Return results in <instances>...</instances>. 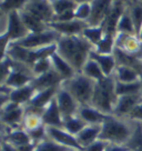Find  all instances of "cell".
Masks as SVG:
<instances>
[{
    "mask_svg": "<svg viewBox=\"0 0 142 151\" xmlns=\"http://www.w3.org/2000/svg\"><path fill=\"white\" fill-rule=\"evenodd\" d=\"M57 52L73 67L77 73L82 72V68L88 61L90 52L95 49L82 35L61 36L57 42Z\"/></svg>",
    "mask_w": 142,
    "mask_h": 151,
    "instance_id": "obj_1",
    "label": "cell"
},
{
    "mask_svg": "<svg viewBox=\"0 0 142 151\" xmlns=\"http://www.w3.org/2000/svg\"><path fill=\"white\" fill-rule=\"evenodd\" d=\"M118 98L115 92V78L113 75L109 76L95 82L91 106L105 114H113Z\"/></svg>",
    "mask_w": 142,
    "mask_h": 151,
    "instance_id": "obj_2",
    "label": "cell"
},
{
    "mask_svg": "<svg viewBox=\"0 0 142 151\" xmlns=\"http://www.w3.org/2000/svg\"><path fill=\"white\" fill-rule=\"evenodd\" d=\"M61 87L70 92L80 107L91 106L95 87V80L88 78L83 73H77L73 78L63 81Z\"/></svg>",
    "mask_w": 142,
    "mask_h": 151,
    "instance_id": "obj_3",
    "label": "cell"
},
{
    "mask_svg": "<svg viewBox=\"0 0 142 151\" xmlns=\"http://www.w3.org/2000/svg\"><path fill=\"white\" fill-rule=\"evenodd\" d=\"M132 136V130L128 124L120 121L117 117L111 114L102 124L99 139L108 141L109 143L126 145Z\"/></svg>",
    "mask_w": 142,
    "mask_h": 151,
    "instance_id": "obj_4",
    "label": "cell"
},
{
    "mask_svg": "<svg viewBox=\"0 0 142 151\" xmlns=\"http://www.w3.org/2000/svg\"><path fill=\"white\" fill-rule=\"evenodd\" d=\"M4 16L6 17V27L0 36V41L2 45V55L7 51L10 43L21 40L30 33L22 22L19 11H11Z\"/></svg>",
    "mask_w": 142,
    "mask_h": 151,
    "instance_id": "obj_5",
    "label": "cell"
},
{
    "mask_svg": "<svg viewBox=\"0 0 142 151\" xmlns=\"http://www.w3.org/2000/svg\"><path fill=\"white\" fill-rule=\"evenodd\" d=\"M60 38H61L60 33L53 29L48 28L42 32L29 33L24 39L12 43L20 46V47L27 48V49H38V48L47 47V46H50L53 43H57Z\"/></svg>",
    "mask_w": 142,
    "mask_h": 151,
    "instance_id": "obj_6",
    "label": "cell"
},
{
    "mask_svg": "<svg viewBox=\"0 0 142 151\" xmlns=\"http://www.w3.org/2000/svg\"><path fill=\"white\" fill-rule=\"evenodd\" d=\"M33 79H34V75L30 67L14 60V69L11 71V73L8 76L5 82L1 85H6L9 88L17 89V88L31 83Z\"/></svg>",
    "mask_w": 142,
    "mask_h": 151,
    "instance_id": "obj_7",
    "label": "cell"
},
{
    "mask_svg": "<svg viewBox=\"0 0 142 151\" xmlns=\"http://www.w3.org/2000/svg\"><path fill=\"white\" fill-rule=\"evenodd\" d=\"M24 117V107L9 101L1 107V123L8 130L18 129L19 124H22Z\"/></svg>",
    "mask_w": 142,
    "mask_h": 151,
    "instance_id": "obj_8",
    "label": "cell"
},
{
    "mask_svg": "<svg viewBox=\"0 0 142 151\" xmlns=\"http://www.w3.org/2000/svg\"><path fill=\"white\" fill-rule=\"evenodd\" d=\"M56 99H57L60 112L62 114V119H67L69 117L78 114V111L80 109V104H78V101L71 96L70 92L65 88H62L61 86L58 90Z\"/></svg>",
    "mask_w": 142,
    "mask_h": 151,
    "instance_id": "obj_9",
    "label": "cell"
},
{
    "mask_svg": "<svg viewBox=\"0 0 142 151\" xmlns=\"http://www.w3.org/2000/svg\"><path fill=\"white\" fill-rule=\"evenodd\" d=\"M24 10L29 11L47 24L53 22L56 17L52 5L47 0H29Z\"/></svg>",
    "mask_w": 142,
    "mask_h": 151,
    "instance_id": "obj_10",
    "label": "cell"
},
{
    "mask_svg": "<svg viewBox=\"0 0 142 151\" xmlns=\"http://www.w3.org/2000/svg\"><path fill=\"white\" fill-rule=\"evenodd\" d=\"M128 6L123 4L120 0H114L113 5L110 9L108 16L105 17L104 21L102 22V27L104 29V33L107 35H112V36H117L118 31H117V27H118L119 20L124 14V11L127 10Z\"/></svg>",
    "mask_w": 142,
    "mask_h": 151,
    "instance_id": "obj_11",
    "label": "cell"
},
{
    "mask_svg": "<svg viewBox=\"0 0 142 151\" xmlns=\"http://www.w3.org/2000/svg\"><path fill=\"white\" fill-rule=\"evenodd\" d=\"M48 137L55 142H57L61 146H65L69 149L73 150L83 151V147H81L79 141L77 140V137L66 131L63 128H55V127H47Z\"/></svg>",
    "mask_w": 142,
    "mask_h": 151,
    "instance_id": "obj_12",
    "label": "cell"
},
{
    "mask_svg": "<svg viewBox=\"0 0 142 151\" xmlns=\"http://www.w3.org/2000/svg\"><path fill=\"white\" fill-rule=\"evenodd\" d=\"M115 48L127 53L142 58V41L136 35L118 33L115 36Z\"/></svg>",
    "mask_w": 142,
    "mask_h": 151,
    "instance_id": "obj_13",
    "label": "cell"
},
{
    "mask_svg": "<svg viewBox=\"0 0 142 151\" xmlns=\"http://www.w3.org/2000/svg\"><path fill=\"white\" fill-rule=\"evenodd\" d=\"M48 27L56 30L61 36H80L85 31V29L89 27V24L87 21L75 19V20L66 21V22L53 21L48 24Z\"/></svg>",
    "mask_w": 142,
    "mask_h": 151,
    "instance_id": "obj_14",
    "label": "cell"
},
{
    "mask_svg": "<svg viewBox=\"0 0 142 151\" xmlns=\"http://www.w3.org/2000/svg\"><path fill=\"white\" fill-rule=\"evenodd\" d=\"M114 0H92L91 1V16L88 21L89 26H101L105 17L109 14Z\"/></svg>",
    "mask_w": 142,
    "mask_h": 151,
    "instance_id": "obj_15",
    "label": "cell"
},
{
    "mask_svg": "<svg viewBox=\"0 0 142 151\" xmlns=\"http://www.w3.org/2000/svg\"><path fill=\"white\" fill-rule=\"evenodd\" d=\"M63 81H65L63 78L52 68L51 70L46 73L34 77L31 85L33 86L36 91H41V90H46L53 87H60Z\"/></svg>",
    "mask_w": 142,
    "mask_h": 151,
    "instance_id": "obj_16",
    "label": "cell"
},
{
    "mask_svg": "<svg viewBox=\"0 0 142 151\" xmlns=\"http://www.w3.org/2000/svg\"><path fill=\"white\" fill-rule=\"evenodd\" d=\"M140 102H142V93L121 96L118 98L117 104L114 107L113 116L114 117H129L133 108Z\"/></svg>",
    "mask_w": 142,
    "mask_h": 151,
    "instance_id": "obj_17",
    "label": "cell"
},
{
    "mask_svg": "<svg viewBox=\"0 0 142 151\" xmlns=\"http://www.w3.org/2000/svg\"><path fill=\"white\" fill-rule=\"evenodd\" d=\"M41 118H42V122L46 127L63 128V119H62V114L60 112V109H59L56 98L44 109V112Z\"/></svg>",
    "mask_w": 142,
    "mask_h": 151,
    "instance_id": "obj_18",
    "label": "cell"
},
{
    "mask_svg": "<svg viewBox=\"0 0 142 151\" xmlns=\"http://www.w3.org/2000/svg\"><path fill=\"white\" fill-rule=\"evenodd\" d=\"M78 116L88 124H102L111 114H105L92 106H82L78 111Z\"/></svg>",
    "mask_w": 142,
    "mask_h": 151,
    "instance_id": "obj_19",
    "label": "cell"
},
{
    "mask_svg": "<svg viewBox=\"0 0 142 151\" xmlns=\"http://www.w3.org/2000/svg\"><path fill=\"white\" fill-rule=\"evenodd\" d=\"M59 88L60 87H53V88H49L46 90L37 91L28 104L37 109H40V110H44L52 100L56 98Z\"/></svg>",
    "mask_w": 142,
    "mask_h": 151,
    "instance_id": "obj_20",
    "label": "cell"
},
{
    "mask_svg": "<svg viewBox=\"0 0 142 151\" xmlns=\"http://www.w3.org/2000/svg\"><path fill=\"white\" fill-rule=\"evenodd\" d=\"M89 58L93 59L99 65L105 77L113 75L114 71H115V68L118 66L113 55H101V53H98L95 49L90 52Z\"/></svg>",
    "mask_w": 142,
    "mask_h": 151,
    "instance_id": "obj_21",
    "label": "cell"
},
{
    "mask_svg": "<svg viewBox=\"0 0 142 151\" xmlns=\"http://www.w3.org/2000/svg\"><path fill=\"white\" fill-rule=\"evenodd\" d=\"M50 58L52 60L53 69L61 76L63 80H69L77 75V71L73 69V67L71 66L67 60H65L58 52H55Z\"/></svg>",
    "mask_w": 142,
    "mask_h": 151,
    "instance_id": "obj_22",
    "label": "cell"
},
{
    "mask_svg": "<svg viewBox=\"0 0 142 151\" xmlns=\"http://www.w3.org/2000/svg\"><path fill=\"white\" fill-rule=\"evenodd\" d=\"M36 92L37 91L33 88V86L29 83L27 86L12 90L10 93V101L20 104V106H26L30 102V100L33 98Z\"/></svg>",
    "mask_w": 142,
    "mask_h": 151,
    "instance_id": "obj_23",
    "label": "cell"
},
{
    "mask_svg": "<svg viewBox=\"0 0 142 151\" xmlns=\"http://www.w3.org/2000/svg\"><path fill=\"white\" fill-rule=\"evenodd\" d=\"M100 132H101V124H88L76 137L81 147H83L85 149V147L90 146L91 143H93L99 139Z\"/></svg>",
    "mask_w": 142,
    "mask_h": 151,
    "instance_id": "obj_24",
    "label": "cell"
},
{
    "mask_svg": "<svg viewBox=\"0 0 142 151\" xmlns=\"http://www.w3.org/2000/svg\"><path fill=\"white\" fill-rule=\"evenodd\" d=\"M19 14L21 19H22V22H24L26 28L28 29V31L30 33L42 32V31L49 28L47 24H44L42 20L37 18L36 16H33L32 14H30L27 10H21V11H19Z\"/></svg>",
    "mask_w": 142,
    "mask_h": 151,
    "instance_id": "obj_25",
    "label": "cell"
},
{
    "mask_svg": "<svg viewBox=\"0 0 142 151\" xmlns=\"http://www.w3.org/2000/svg\"><path fill=\"white\" fill-rule=\"evenodd\" d=\"M2 141H6L12 145L14 147H19L22 145H27L31 142V139L29 137L28 132L24 130V128H18V129H12L4 133L2 136Z\"/></svg>",
    "mask_w": 142,
    "mask_h": 151,
    "instance_id": "obj_26",
    "label": "cell"
},
{
    "mask_svg": "<svg viewBox=\"0 0 142 151\" xmlns=\"http://www.w3.org/2000/svg\"><path fill=\"white\" fill-rule=\"evenodd\" d=\"M113 76L115 80L120 81V82H136V81L140 80L142 81L141 76L139 75V72L137 70L126 66H117Z\"/></svg>",
    "mask_w": 142,
    "mask_h": 151,
    "instance_id": "obj_27",
    "label": "cell"
},
{
    "mask_svg": "<svg viewBox=\"0 0 142 151\" xmlns=\"http://www.w3.org/2000/svg\"><path fill=\"white\" fill-rule=\"evenodd\" d=\"M115 92L118 97L128 94L142 93V81L136 82H120L115 80Z\"/></svg>",
    "mask_w": 142,
    "mask_h": 151,
    "instance_id": "obj_28",
    "label": "cell"
},
{
    "mask_svg": "<svg viewBox=\"0 0 142 151\" xmlns=\"http://www.w3.org/2000/svg\"><path fill=\"white\" fill-rule=\"evenodd\" d=\"M87 126H88V123L85 122V120H82L78 114L63 119V129L73 136H77L78 133H80Z\"/></svg>",
    "mask_w": 142,
    "mask_h": 151,
    "instance_id": "obj_29",
    "label": "cell"
},
{
    "mask_svg": "<svg viewBox=\"0 0 142 151\" xmlns=\"http://www.w3.org/2000/svg\"><path fill=\"white\" fill-rule=\"evenodd\" d=\"M81 73H83V75L87 76L88 78L95 80V82L102 80L103 78H105V76H104L102 69H101L99 65H98L93 59H91V58H89L88 61L85 62V65L83 66V68H82V72H81Z\"/></svg>",
    "mask_w": 142,
    "mask_h": 151,
    "instance_id": "obj_30",
    "label": "cell"
},
{
    "mask_svg": "<svg viewBox=\"0 0 142 151\" xmlns=\"http://www.w3.org/2000/svg\"><path fill=\"white\" fill-rule=\"evenodd\" d=\"M128 10L130 16H131L133 26H134V29H136V32L138 36L142 28V2L138 1V0L133 1L131 5L128 6Z\"/></svg>",
    "mask_w": 142,
    "mask_h": 151,
    "instance_id": "obj_31",
    "label": "cell"
},
{
    "mask_svg": "<svg viewBox=\"0 0 142 151\" xmlns=\"http://www.w3.org/2000/svg\"><path fill=\"white\" fill-rule=\"evenodd\" d=\"M104 29L102 26H95V27H92V26H89L88 28L85 29V31L82 32V36L89 41V42L95 47L98 43L102 40V38L104 37Z\"/></svg>",
    "mask_w": 142,
    "mask_h": 151,
    "instance_id": "obj_32",
    "label": "cell"
},
{
    "mask_svg": "<svg viewBox=\"0 0 142 151\" xmlns=\"http://www.w3.org/2000/svg\"><path fill=\"white\" fill-rule=\"evenodd\" d=\"M115 48V36L104 35L102 40L95 47V50L101 55H113Z\"/></svg>",
    "mask_w": 142,
    "mask_h": 151,
    "instance_id": "obj_33",
    "label": "cell"
},
{
    "mask_svg": "<svg viewBox=\"0 0 142 151\" xmlns=\"http://www.w3.org/2000/svg\"><path fill=\"white\" fill-rule=\"evenodd\" d=\"M29 0H4L0 1L1 14H8L11 11H21L26 8Z\"/></svg>",
    "mask_w": 142,
    "mask_h": 151,
    "instance_id": "obj_34",
    "label": "cell"
},
{
    "mask_svg": "<svg viewBox=\"0 0 142 151\" xmlns=\"http://www.w3.org/2000/svg\"><path fill=\"white\" fill-rule=\"evenodd\" d=\"M117 31H118V33H127V35H136L137 36L132 19H131V16L129 14L128 7H127V10L124 11V14H122V17L119 20Z\"/></svg>",
    "mask_w": 142,
    "mask_h": 151,
    "instance_id": "obj_35",
    "label": "cell"
},
{
    "mask_svg": "<svg viewBox=\"0 0 142 151\" xmlns=\"http://www.w3.org/2000/svg\"><path fill=\"white\" fill-rule=\"evenodd\" d=\"M130 151H142V126L137 123V126L132 131V136L126 143Z\"/></svg>",
    "mask_w": 142,
    "mask_h": 151,
    "instance_id": "obj_36",
    "label": "cell"
},
{
    "mask_svg": "<svg viewBox=\"0 0 142 151\" xmlns=\"http://www.w3.org/2000/svg\"><path fill=\"white\" fill-rule=\"evenodd\" d=\"M53 68V65H52V60L51 58H43V59H40L36 62L32 66V72L34 77H38L40 75H43L48 71H50Z\"/></svg>",
    "mask_w": 142,
    "mask_h": 151,
    "instance_id": "obj_37",
    "label": "cell"
},
{
    "mask_svg": "<svg viewBox=\"0 0 142 151\" xmlns=\"http://www.w3.org/2000/svg\"><path fill=\"white\" fill-rule=\"evenodd\" d=\"M68 150H70V149L65 146L59 145L57 142H55L53 140H51L50 138L48 137L47 139H44L43 141H41L39 143L34 151H68Z\"/></svg>",
    "mask_w": 142,
    "mask_h": 151,
    "instance_id": "obj_38",
    "label": "cell"
},
{
    "mask_svg": "<svg viewBox=\"0 0 142 151\" xmlns=\"http://www.w3.org/2000/svg\"><path fill=\"white\" fill-rule=\"evenodd\" d=\"M77 4L73 0H58L55 4H52V8L55 11V14H61L69 10H76Z\"/></svg>",
    "mask_w": 142,
    "mask_h": 151,
    "instance_id": "obj_39",
    "label": "cell"
},
{
    "mask_svg": "<svg viewBox=\"0 0 142 151\" xmlns=\"http://www.w3.org/2000/svg\"><path fill=\"white\" fill-rule=\"evenodd\" d=\"M28 134L30 139H31V142H36V143H40L41 141H43L44 139L48 138V133H47V127L44 124H41L40 127L34 128L32 130H29Z\"/></svg>",
    "mask_w": 142,
    "mask_h": 151,
    "instance_id": "obj_40",
    "label": "cell"
},
{
    "mask_svg": "<svg viewBox=\"0 0 142 151\" xmlns=\"http://www.w3.org/2000/svg\"><path fill=\"white\" fill-rule=\"evenodd\" d=\"M75 14H76V19L88 22L91 16V2L78 5L76 10H75Z\"/></svg>",
    "mask_w": 142,
    "mask_h": 151,
    "instance_id": "obj_41",
    "label": "cell"
},
{
    "mask_svg": "<svg viewBox=\"0 0 142 151\" xmlns=\"http://www.w3.org/2000/svg\"><path fill=\"white\" fill-rule=\"evenodd\" d=\"M109 146V142L98 139L95 142L91 143L90 146L85 147L83 151H105L107 147Z\"/></svg>",
    "mask_w": 142,
    "mask_h": 151,
    "instance_id": "obj_42",
    "label": "cell"
},
{
    "mask_svg": "<svg viewBox=\"0 0 142 151\" xmlns=\"http://www.w3.org/2000/svg\"><path fill=\"white\" fill-rule=\"evenodd\" d=\"M76 19V14H75V10H69L66 11L61 14H58L55 17L53 21H58V22H66V21H71Z\"/></svg>",
    "mask_w": 142,
    "mask_h": 151,
    "instance_id": "obj_43",
    "label": "cell"
},
{
    "mask_svg": "<svg viewBox=\"0 0 142 151\" xmlns=\"http://www.w3.org/2000/svg\"><path fill=\"white\" fill-rule=\"evenodd\" d=\"M129 119H131V120H136V121H142V102H140L139 104H137L133 110L130 112L129 114Z\"/></svg>",
    "mask_w": 142,
    "mask_h": 151,
    "instance_id": "obj_44",
    "label": "cell"
},
{
    "mask_svg": "<svg viewBox=\"0 0 142 151\" xmlns=\"http://www.w3.org/2000/svg\"><path fill=\"white\" fill-rule=\"evenodd\" d=\"M105 151H130L126 145H115V143H109Z\"/></svg>",
    "mask_w": 142,
    "mask_h": 151,
    "instance_id": "obj_45",
    "label": "cell"
},
{
    "mask_svg": "<svg viewBox=\"0 0 142 151\" xmlns=\"http://www.w3.org/2000/svg\"><path fill=\"white\" fill-rule=\"evenodd\" d=\"M38 145L39 143H36V142H30V143L16 147V148H17V151H34Z\"/></svg>",
    "mask_w": 142,
    "mask_h": 151,
    "instance_id": "obj_46",
    "label": "cell"
},
{
    "mask_svg": "<svg viewBox=\"0 0 142 151\" xmlns=\"http://www.w3.org/2000/svg\"><path fill=\"white\" fill-rule=\"evenodd\" d=\"M1 151H17V148L8 142L2 141L1 142Z\"/></svg>",
    "mask_w": 142,
    "mask_h": 151,
    "instance_id": "obj_47",
    "label": "cell"
},
{
    "mask_svg": "<svg viewBox=\"0 0 142 151\" xmlns=\"http://www.w3.org/2000/svg\"><path fill=\"white\" fill-rule=\"evenodd\" d=\"M77 5H80V4H85V2H91L92 0H73Z\"/></svg>",
    "mask_w": 142,
    "mask_h": 151,
    "instance_id": "obj_48",
    "label": "cell"
},
{
    "mask_svg": "<svg viewBox=\"0 0 142 151\" xmlns=\"http://www.w3.org/2000/svg\"><path fill=\"white\" fill-rule=\"evenodd\" d=\"M120 1H122L123 4H126L127 6H130L133 1H136V0H120Z\"/></svg>",
    "mask_w": 142,
    "mask_h": 151,
    "instance_id": "obj_49",
    "label": "cell"
},
{
    "mask_svg": "<svg viewBox=\"0 0 142 151\" xmlns=\"http://www.w3.org/2000/svg\"><path fill=\"white\" fill-rule=\"evenodd\" d=\"M138 37H139V39L142 41V28H141V30H140V32H139V35H138Z\"/></svg>",
    "mask_w": 142,
    "mask_h": 151,
    "instance_id": "obj_50",
    "label": "cell"
},
{
    "mask_svg": "<svg viewBox=\"0 0 142 151\" xmlns=\"http://www.w3.org/2000/svg\"><path fill=\"white\" fill-rule=\"evenodd\" d=\"M47 1H48V2H50V4L52 5V4H55V2H56V1H58V0H47Z\"/></svg>",
    "mask_w": 142,
    "mask_h": 151,
    "instance_id": "obj_51",
    "label": "cell"
},
{
    "mask_svg": "<svg viewBox=\"0 0 142 151\" xmlns=\"http://www.w3.org/2000/svg\"><path fill=\"white\" fill-rule=\"evenodd\" d=\"M68 151H78V150H73V149H70V150H68Z\"/></svg>",
    "mask_w": 142,
    "mask_h": 151,
    "instance_id": "obj_52",
    "label": "cell"
},
{
    "mask_svg": "<svg viewBox=\"0 0 142 151\" xmlns=\"http://www.w3.org/2000/svg\"><path fill=\"white\" fill-rule=\"evenodd\" d=\"M138 1H140V2H142V0H138Z\"/></svg>",
    "mask_w": 142,
    "mask_h": 151,
    "instance_id": "obj_53",
    "label": "cell"
},
{
    "mask_svg": "<svg viewBox=\"0 0 142 151\" xmlns=\"http://www.w3.org/2000/svg\"><path fill=\"white\" fill-rule=\"evenodd\" d=\"M1 1H4V0H1Z\"/></svg>",
    "mask_w": 142,
    "mask_h": 151,
    "instance_id": "obj_54",
    "label": "cell"
}]
</instances>
